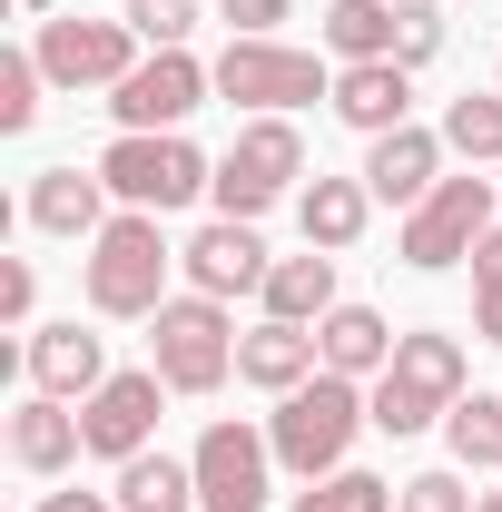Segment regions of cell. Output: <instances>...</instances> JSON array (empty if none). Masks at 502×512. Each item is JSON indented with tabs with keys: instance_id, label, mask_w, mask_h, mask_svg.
<instances>
[{
	"instance_id": "obj_1",
	"label": "cell",
	"mask_w": 502,
	"mask_h": 512,
	"mask_svg": "<svg viewBox=\"0 0 502 512\" xmlns=\"http://www.w3.org/2000/svg\"><path fill=\"white\" fill-rule=\"evenodd\" d=\"M375 424V394L355 375H306L296 394H276V414H266V444H276V463L286 473H345V453H355V434Z\"/></svg>"
},
{
	"instance_id": "obj_2",
	"label": "cell",
	"mask_w": 502,
	"mask_h": 512,
	"mask_svg": "<svg viewBox=\"0 0 502 512\" xmlns=\"http://www.w3.org/2000/svg\"><path fill=\"white\" fill-rule=\"evenodd\" d=\"M168 266H178V247L158 237L148 207H119V217L89 237V256H79L99 316H158V306H168Z\"/></svg>"
},
{
	"instance_id": "obj_3",
	"label": "cell",
	"mask_w": 502,
	"mask_h": 512,
	"mask_svg": "<svg viewBox=\"0 0 502 512\" xmlns=\"http://www.w3.org/2000/svg\"><path fill=\"white\" fill-rule=\"evenodd\" d=\"M99 178H109L119 207H148V217H168V207H188V197L217 188V168L197 158L178 128H119L109 158H99Z\"/></svg>"
},
{
	"instance_id": "obj_4",
	"label": "cell",
	"mask_w": 502,
	"mask_h": 512,
	"mask_svg": "<svg viewBox=\"0 0 502 512\" xmlns=\"http://www.w3.org/2000/svg\"><path fill=\"white\" fill-rule=\"evenodd\" d=\"M463 404V345L453 335H404L394 345V365L375 375V434H424V424H443Z\"/></svg>"
},
{
	"instance_id": "obj_5",
	"label": "cell",
	"mask_w": 502,
	"mask_h": 512,
	"mask_svg": "<svg viewBox=\"0 0 502 512\" xmlns=\"http://www.w3.org/2000/svg\"><path fill=\"white\" fill-rule=\"evenodd\" d=\"M148 365L168 375V394H217L227 384V365H237V325H227V306L217 296H168L158 316H148Z\"/></svg>"
},
{
	"instance_id": "obj_6",
	"label": "cell",
	"mask_w": 502,
	"mask_h": 512,
	"mask_svg": "<svg viewBox=\"0 0 502 512\" xmlns=\"http://www.w3.org/2000/svg\"><path fill=\"white\" fill-rule=\"evenodd\" d=\"M217 99L227 109H256V119H286L306 99H335V79L315 50H286V40H227L217 50Z\"/></svg>"
},
{
	"instance_id": "obj_7",
	"label": "cell",
	"mask_w": 502,
	"mask_h": 512,
	"mask_svg": "<svg viewBox=\"0 0 502 512\" xmlns=\"http://www.w3.org/2000/svg\"><path fill=\"white\" fill-rule=\"evenodd\" d=\"M296 178H306V138H296V119H247L237 148L217 158V188H207V197H217V217H247V227H256Z\"/></svg>"
},
{
	"instance_id": "obj_8",
	"label": "cell",
	"mask_w": 502,
	"mask_h": 512,
	"mask_svg": "<svg viewBox=\"0 0 502 512\" xmlns=\"http://www.w3.org/2000/svg\"><path fill=\"white\" fill-rule=\"evenodd\" d=\"M493 207H502L493 178H443L424 207H404V237H394V256H404V266H424V276H443V266H463V256L493 237Z\"/></svg>"
},
{
	"instance_id": "obj_9",
	"label": "cell",
	"mask_w": 502,
	"mask_h": 512,
	"mask_svg": "<svg viewBox=\"0 0 502 512\" xmlns=\"http://www.w3.org/2000/svg\"><path fill=\"white\" fill-rule=\"evenodd\" d=\"M40 69L60 79V89H119L128 69L148 60V40L128 30V20H79V10H60V20H40Z\"/></svg>"
},
{
	"instance_id": "obj_10",
	"label": "cell",
	"mask_w": 502,
	"mask_h": 512,
	"mask_svg": "<svg viewBox=\"0 0 502 512\" xmlns=\"http://www.w3.org/2000/svg\"><path fill=\"white\" fill-rule=\"evenodd\" d=\"M188 463H197V512H266V463H276V444L256 424L217 414Z\"/></svg>"
},
{
	"instance_id": "obj_11",
	"label": "cell",
	"mask_w": 502,
	"mask_h": 512,
	"mask_svg": "<svg viewBox=\"0 0 502 512\" xmlns=\"http://www.w3.org/2000/svg\"><path fill=\"white\" fill-rule=\"evenodd\" d=\"M158 394H168V375H158V365H138V375H109L89 404H79V434H89V453H99V463H128V453H148V434H158Z\"/></svg>"
},
{
	"instance_id": "obj_12",
	"label": "cell",
	"mask_w": 502,
	"mask_h": 512,
	"mask_svg": "<svg viewBox=\"0 0 502 512\" xmlns=\"http://www.w3.org/2000/svg\"><path fill=\"white\" fill-rule=\"evenodd\" d=\"M207 89H217V69H197L188 50H148V60L109 89V109H119V128H178Z\"/></svg>"
},
{
	"instance_id": "obj_13",
	"label": "cell",
	"mask_w": 502,
	"mask_h": 512,
	"mask_svg": "<svg viewBox=\"0 0 502 512\" xmlns=\"http://www.w3.org/2000/svg\"><path fill=\"white\" fill-rule=\"evenodd\" d=\"M20 365H30V394H60V404H89L99 384H109V345L89 335V325H40L30 345H20Z\"/></svg>"
},
{
	"instance_id": "obj_14",
	"label": "cell",
	"mask_w": 502,
	"mask_h": 512,
	"mask_svg": "<svg viewBox=\"0 0 502 512\" xmlns=\"http://www.w3.org/2000/svg\"><path fill=\"white\" fill-rule=\"evenodd\" d=\"M178 266H188V286H197V296H217V306H227V296L266 286V266H276V256L256 247V227H247V217H217V227H197L188 247H178Z\"/></svg>"
},
{
	"instance_id": "obj_15",
	"label": "cell",
	"mask_w": 502,
	"mask_h": 512,
	"mask_svg": "<svg viewBox=\"0 0 502 512\" xmlns=\"http://www.w3.org/2000/svg\"><path fill=\"white\" fill-rule=\"evenodd\" d=\"M355 178H365V188L384 197V207H424V197L443 188V138L434 128H384L375 148H365V168H355Z\"/></svg>"
},
{
	"instance_id": "obj_16",
	"label": "cell",
	"mask_w": 502,
	"mask_h": 512,
	"mask_svg": "<svg viewBox=\"0 0 502 512\" xmlns=\"http://www.w3.org/2000/svg\"><path fill=\"white\" fill-rule=\"evenodd\" d=\"M237 375L256 384V394H296L306 375H325V355H315V325H286V316H266L237 335Z\"/></svg>"
},
{
	"instance_id": "obj_17",
	"label": "cell",
	"mask_w": 502,
	"mask_h": 512,
	"mask_svg": "<svg viewBox=\"0 0 502 512\" xmlns=\"http://www.w3.org/2000/svg\"><path fill=\"white\" fill-rule=\"evenodd\" d=\"M30 227L40 237H99L109 227V178L99 168H40L30 178Z\"/></svg>"
},
{
	"instance_id": "obj_18",
	"label": "cell",
	"mask_w": 502,
	"mask_h": 512,
	"mask_svg": "<svg viewBox=\"0 0 502 512\" xmlns=\"http://www.w3.org/2000/svg\"><path fill=\"white\" fill-rule=\"evenodd\" d=\"M79 453H89V434H79V414L60 394H20L10 404V463L20 473H69Z\"/></svg>"
},
{
	"instance_id": "obj_19",
	"label": "cell",
	"mask_w": 502,
	"mask_h": 512,
	"mask_svg": "<svg viewBox=\"0 0 502 512\" xmlns=\"http://www.w3.org/2000/svg\"><path fill=\"white\" fill-rule=\"evenodd\" d=\"M404 109H414V69H404V60H355V69H335V119H345V128L384 138V128H404Z\"/></svg>"
},
{
	"instance_id": "obj_20",
	"label": "cell",
	"mask_w": 502,
	"mask_h": 512,
	"mask_svg": "<svg viewBox=\"0 0 502 512\" xmlns=\"http://www.w3.org/2000/svg\"><path fill=\"white\" fill-rule=\"evenodd\" d=\"M394 345H404V335H394V325L375 316V306H335V316L315 325V355H325V375H384V365H394Z\"/></svg>"
},
{
	"instance_id": "obj_21",
	"label": "cell",
	"mask_w": 502,
	"mask_h": 512,
	"mask_svg": "<svg viewBox=\"0 0 502 512\" xmlns=\"http://www.w3.org/2000/svg\"><path fill=\"white\" fill-rule=\"evenodd\" d=\"M256 296H266V316H286V325H325L335 306H345V296H335V256H325V247H306V256H276Z\"/></svg>"
},
{
	"instance_id": "obj_22",
	"label": "cell",
	"mask_w": 502,
	"mask_h": 512,
	"mask_svg": "<svg viewBox=\"0 0 502 512\" xmlns=\"http://www.w3.org/2000/svg\"><path fill=\"white\" fill-rule=\"evenodd\" d=\"M296 217H306V247L345 256L365 237V217H375V188H365V178H315V188L296 197Z\"/></svg>"
},
{
	"instance_id": "obj_23",
	"label": "cell",
	"mask_w": 502,
	"mask_h": 512,
	"mask_svg": "<svg viewBox=\"0 0 502 512\" xmlns=\"http://www.w3.org/2000/svg\"><path fill=\"white\" fill-rule=\"evenodd\" d=\"M119 512H197V463H178V453H128L119 463Z\"/></svg>"
},
{
	"instance_id": "obj_24",
	"label": "cell",
	"mask_w": 502,
	"mask_h": 512,
	"mask_svg": "<svg viewBox=\"0 0 502 512\" xmlns=\"http://www.w3.org/2000/svg\"><path fill=\"white\" fill-rule=\"evenodd\" d=\"M325 50H335V69L394 60V0H335L325 10Z\"/></svg>"
},
{
	"instance_id": "obj_25",
	"label": "cell",
	"mask_w": 502,
	"mask_h": 512,
	"mask_svg": "<svg viewBox=\"0 0 502 512\" xmlns=\"http://www.w3.org/2000/svg\"><path fill=\"white\" fill-rule=\"evenodd\" d=\"M443 148H463V158L502 168V89H463V99L443 109Z\"/></svg>"
},
{
	"instance_id": "obj_26",
	"label": "cell",
	"mask_w": 502,
	"mask_h": 512,
	"mask_svg": "<svg viewBox=\"0 0 502 512\" xmlns=\"http://www.w3.org/2000/svg\"><path fill=\"white\" fill-rule=\"evenodd\" d=\"M394 493H404V483H384V473H355V463H345V473H315L286 512H394Z\"/></svg>"
},
{
	"instance_id": "obj_27",
	"label": "cell",
	"mask_w": 502,
	"mask_h": 512,
	"mask_svg": "<svg viewBox=\"0 0 502 512\" xmlns=\"http://www.w3.org/2000/svg\"><path fill=\"white\" fill-rule=\"evenodd\" d=\"M443 444H453V463H493L502 473V394H463L443 414Z\"/></svg>"
},
{
	"instance_id": "obj_28",
	"label": "cell",
	"mask_w": 502,
	"mask_h": 512,
	"mask_svg": "<svg viewBox=\"0 0 502 512\" xmlns=\"http://www.w3.org/2000/svg\"><path fill=\"white\" fill-rule=\"evenodd\" d=\"M40 79H50L40 50H0V128H10V138L40 119Z\"/></svg>"
},
{
	"instance_id": "obj_29",
	"label": "cell",
	"mask_w": 502,
	"mask_h": 512,
	"mask_svg": "<svg viewBox=\"0 0 502 512\" xmlns=\"http://www.w3.org/2000/svg\"><path fill=\"white\" fill-rule=\"evenodd\" d=\"M119 20L138 30V40H148V50H188V30H197V0H128Z\"/></svg>"
},
{
	"instance_id": "obj_30",
	"label": "cell",
	"mask_w": 502,
	"mask_h": 512,
	"mask_svg": "<svg viewBox=\"0 0 502 512\" xmlns=\"http://www.w3.org/2000/svg\"><path fill=\"white\" fill-rule=\"evenodd\" d=\"M473 335H483V345H502V227L473 247Z\"/></svg>"
},
{
	"instance_id": "obj_31",
	"label": "cell",
	"mask_w": 502,
	"mask_h": 512,
	"mask_svg": "<svg viewBox=\"0 0 502 512\" xmlns=\"http://www.w3.org/2000/svg\"><path fill=\"white\" fill-rule=\"evenodd\" d=\"M434 50H443V10H434V0H394V60L424 69Z\"/></svg>"
},
{
	"instance_id": "obj_32",
	"label": "cell",
	"mask_w": 502,
	"mask_h": 512,
	"mask_svg": "<svg viewBox=\"0 0 502 512\" xmlns=\"http://www.w3.org/2000/svg\"><path fill=\"white\" fill-rule=\"evenodd\" d=\"M394 512H473V493H463V473H414L394 493Z\"/></svg>"
},
{
	"instance_id": "obj_33",
	"label": "cell",
	"mask_w": 502,
	"mask_h": 512,
	"mask_svg": "<svg viewBox=\"0 0 502 512\" xmlns=\"http://www.w3.org/2000/svg\"><path fill=\"white\" fill-rule=\"evenodd\" d=\"M217 20H227L237 40H276V20H286V0H217Z\"/></svg>"
},
{
	"instance_id": "obj_34",
	"label": "cell",
	"mask_w": 502,
	"mask_h": 512,
	"mask_svg": "<svg viewBox=\"0 0 502 512\" xmlns=\"http://www.w3.org/2000/svg\"><path fill=\"white\" fill-rule=\"evenodd\" d=\"M30 296H40V276L10 256V266H0V316H10V325H30Z\"/></svg>"
},
{
	"instance_id": "obj_35",
	"label": "cell",
	"mask_w": 502,
	"mask_h": 512,
	"mask_svg": "<svg viewBox=\"0 0 502 512\" xmlns=\"http://www.w3.org/2000/svg\"><path fill=\"white\" fill-rule=\"evenodd\" d=\"M40 512H119V493H50Z\"/></svg>"
},
{
	"instance_id": "obj_36",
	"label": "cell",
	"mask_w": 502,
	"mask_h": 512,
	"mask_svg": "<svg viewBox=\"0 0 502 512\" xmlns=\"http://www.w3.org/2000/svg\"><path fill=\"white\" fill-rule=\"evenodd\" d=\"M473 512H502V493H483V503H473Z\"/></svg>"
},
{
	"instance_id": "obj_37",
	"label": "cell",
	"mask_w": 502,
	"mask_h": 512,
	"mask_svg": "<svg viewBox=\"0 0 502 512\" xmlns=\"http://www.w3.org/2000/svg\"><path fill=\"white\" fill-rule=\"evenodd\" d=\"M493 188H502V178H493Z\"/></svg>"
}]
</instances>
